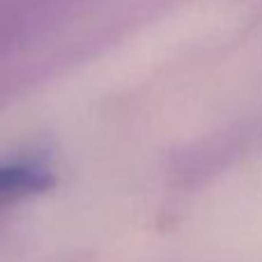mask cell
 Listing matches in <instances>:
<instances>
[{
	"mask_svg": "<svg viewBox=\"0 0 262 262\" xmlns=\"http://www.w3.org/2000/svg\"><path fill=\"white\" fill-rule=\"evenodd\" d=\"M235 157L237 147L230 143H209L205 147L184 149V154H177L172 163H168L170 182L180 189H200L226 172Z\"/></svg>",
	"mask_w": 262,
	"mask_h": 262,
	"instance_id": "1",
	"label": "cell"
},
{
	"mask_svg": "<svg viewBox=\"0 0 262 262\" xmlns=\"http://www.w3.org/2000/svg\"><path fill=\"white\" fill-rule=\"evenodd\" d=\"M55 175L49 166L32 159L0 163V207L51 191Z\"/></svg>",
	"mask_w": 262,
	"mask_h": 262,
	"instance_id": "2",
	"label": "cell"
}]
</instances>
